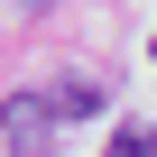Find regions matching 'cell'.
<instances>
[{
    "instance_id": "1",
    "label": "cell",
    "mask_w": 157,
    "mask_h": 157,
    "mask_svg": "<svg viewBox=\"0 0 157 157\" xmlns=\"http://www.w3.org/2000/svg\"><path fill=\"white\" fill-rule=\"evenodd\" d=\"M56 129H65L56 93H10V102H0V139H10V157H46Z\"/></svg>"
},
{
    "instance_id": "2",
    "label": "cell",
    "mask_w": 157,
    "mask_h": 157,
    "mask_svg": "<svg viewBox=\"0 0 157 157\" xmlns=\"http://www.w3.org/2000/svg\"><path fill=\"white\" fill-rule=\"evenodd\" d=\"M102 157H157V129H148V120H120V129H111V148H102Z\"/></svg>"
}]
</instances>
